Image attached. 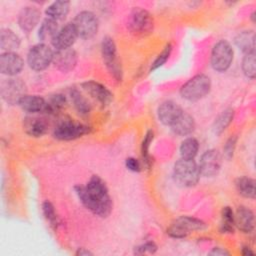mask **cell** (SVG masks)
<instances>
[{"label": "cell", "mask_w": 256, "mask_h": 256, "mask_svg": "<svg viewBox=\"0 0 256 256\" xmlns=\"http://www.w3.org/2000/svg\"><path fill=\"white\" fill-rule=\"evenodd\" d=\"M26 95V85L20 78H8L1 84V96L9 105L19 104V101Z\"/></svg>", "instance_id": "8fae6325"}, {"label": "cell", "mask_w": 256, "mask_h": 256, "mask_svg": "<svg viewBox=\"0 0 256 256\" xmlns=\"http://www.w3.org/2000/svg\"><path fill=\"white\" fill-rule=\"evenodd\" d=\"M234 117V111L231 108H227L222 111L215 119L213 123V132L217 135H220L227 127L231 124Z\"/></svg>", "instance_id": "83f0119b"}, {"label": "cell", "mask_w": 256, "mask_h": 256, "mask_svg": "<svg viewBox=\"0 0 256 256\" xmlns=\"http://www.w3.org/2000/svg\"><path fill=\"white\" fill-rule=\"evenodd\" d=\"M222 221L220 225V232L221 233H233L234 231V212L229 207H223L222 213H221Z\"/></svg>", "instance_id": "4dcf8cb0"}, {"label": "cell", "mask_w": 256, "mask_h": 256, "mask_svg": "<svg viewBox=\"0 0 256 256\" xmlns=\"http://www.w3.org/2000/svg\"><path fill=\"white\" fill-rule=\"evenodd\" d=\"M125 165L128 170L133 171V172H139L141 170L140 162L136 158H133V157L127 158L125 161Z\"/></svg>", "instance_id": "f35d334b"}, {"label": "cell", "mask_w": 256, "mask_h": 256, "mask_svg": "<svg viewBox=\"0 0 256 256\" xmlns=\"http://www.w3.org/2000/svg\"><path fill=\"white\" fill-rule=\"evenodd\" d=\"M236 142H237V137L236 136H231L225 143L224 147H223V152H224V156L227 159H231L233 157L234 151H235V147H236Z\"/></svg>", "instance_id": "74e56055"}, {"label": "cell", "mask_w": 256, "mask_h": 256, "mask_svg": "<svg viewBox=\"0 0 256 256\" xmlns=\"http://www.w3.org/2000/svg\"><path fill=\"white\" fill-rule=\"evenodd\" d=\"M54 52L45 43H38L30 48L27 54V63L34 71L45 70L53 62Z\"/></svg>", "instance_id": "52a82bcc"}, {"label": "cell", "mask_w": 256, "mask_h": 256, "mask_svg": "<svg viewBox=\"0 0 256 256\" xmlns=\"http://www.w3.org/2000/svg\"><path fill=\"white\" fill-rule=\"evenodd\" d=\"M23 129L31 137H41L48 131V123L44 118L28 116L23 119Z\"/></svg>", "instance_id": "44dd1931"}, {"label": "cell", "mask_w": 256, "mask_h": 256, "mask_svg": "<svg viewBox=\"0 0 256 256\" xmlns=\"http://www.w3.org/2000/svg\"><path fill=\"white\" fill-rule=\"evenodd\" d=\"M154 138V133L152 130H148L144 136V139L142 141L141 145V152H142V157L144 159V163L147 166H150L151 164V157L149 155V147L151 142L153 141Z\"/></svg>", "instance_id": "d590c367"}, {"label": "cell", "mask_w": 256, "mask_h": 256, "mask_svg": "<svg viewBox=\"0 0 256 256\" xmlns=\"http://www.w3.org/2000/svg\"><path fill=\"white\" fill-rule=\"evenodd\" d=\"M242 71L244 75L250 79H254L256 75V66H255V52L246 53L242 60Z\"/></svg>", "instance_id": "1f68e13d"}, {"label": "cell", "mask_w": 256, "mask_h": 256, "mask_svg": "<svg viewBox=\"0 0 256 256\" xmlns=\"http://www.w3.org/2000/svg\"><path fill=\"white\" fill-rule=\"evenodd\" d=\"M21 109L28 113H49L47 100L38 95H25L21 98L18 104Z\"/></svg>", "instance_id": "d6986e66"}, {"label": "cell", "mask_w": 256, "mask_h": 256, "mask_svg": "<svg viewBox=\"0 0 256 256\" xmlns=\"http://www.w3.org/2000/svg\"><path fill=\"white\" fill-rule=\"evenodd\" d=\"M41 12L33 6H26L21 9L18 15V25L24 33H30L39 23Z\"/></svg>", "instance_id": "e0dca14e"}, {"label": "cell", "mask_w": 256, "mask_h": 256, "mask_svg": "<svg viewBox=\"0 0 256 256\" xmlns=\"http://www.w3.org/2000/svg\"><path fill=\"white\" fill-rule=\"evenodd\" d=\"M206 227L205 222L202 220L191 217L181 216L177 218L167 229V234L172 238H184L193 231L203 230Z\"/></svg>", "instance_id": "ba28073f"}, {"label": "cell", "mask_w": 256, "mask_h": 256, "mask_svg": "<svg viewBox=\"0 0 256 256\" xmlns=\"http://www.w3.org/2000/svg\"><path fill=\"white\" fill-rule=\"evenodd\" d=\"M209 255L225 256V255H230V253H229L226 249H223V248H221V247H215V248H213V249L209 252Z\"/></svg>", "instance_id": "ab89813d"}, {"label": "cell", "mask_w": 256, "mask_h": 256, "mask_svg": "<svg viewBox=\"0 0 256 256\" xmlns=\"http://www.w3.org/2000/svg\"><path fill=\"white\" fill-rule=\"evenodd\" d=\"M72 23L77 31L78 37L84 40L94 37L99 28V20L97 16L93 12L87 10L79 12Z\"/></svg>", "instance_id": "9c48e42d"}, {"label": "cell", "mask_w": 256, "mask_h": 256, "mask_svg": "<svg viewBox=\"0 0 256 256\" xmlns=\"http://www.w3.org/2000/svg\"><path fill=\"white\" fill-rule=\"evenodd\" d=\"M127 27L133 35L147 36L154 29V20L147 10L141 7H135L128 16Z\"/></svg>", "instance_id": "277c9868"}, {"label": "cell", "mask_w": 256, "mask_h": 256, "mask_svg": "<svg viewBox=\"0 0 256 256\" xmlns=\"http://www.w3.org/2000/svg\"><path fill=\"white\" fill-rule=\"evenodd\" d=\"M83 90L88 93L93 99L99 102L102 106H106L111 103L113 99V94L111 91L97 81H86L81 84Z\"/></svg>", "instance_id": "9a60e30c"}, {"label": "cell", "mask_w": 256, "mask_h": 256, "mask_svg": "<svg viewBox=\"0 0 256 256\" xmlns=\"http://www.w3.org/2000/svg\"><path fill=\"white\" fill-rule=\"evenodd\" d=\"M198 150H199V143L197 139L193 137H188L184 139L179 148L181 158H186V159H194L198 153Z\"/></svg>", "instance_id": "f546056e"}, {"label": "cell", "mask_w": 256, "mask_h": 256, "mask_svg": "<svg viewBox=\"0 0 256 256\" xmlns=\"http://www.w3.org/2000/svg\"><path fill=\"white\" fill-rule=\"evenodd\" d=\"M78 61V55L76 51L72 48L56 50L54 52L53 57V64L54 66L62 71V72H69L75 68Z\"/></svg>", "instance_id": "2e32d148"}, {"label": "cell", "mask_w": 256, "mask_h": 256, "mask_svg": "<svg viewBox=\"0 0 256 256\" xmlns=\"http://www.w3.org/2000/svg\"><path fill=\"white\" fill-rule=\"evenodd\" d=\"M24 67V60L15 52H3L0 55V72L13 77L19 74Z\"/></svg>", "instance_id": "4fadbf2b"}, {"label": "cell", "mask_w": 256, "mask_h": 256, "mask_svg": "<svg viewBox=\"0 0 256 256\" xmlns=\"http://www.w3.org/2000/svg\"><path fill=\"white\" fill-rule=\"evenodd\" d=\"M42 211H43V214H44L46 220L50 223V225L52 227H54L56 229L60 222H59V218L56 214V211H55V208H54L53 204L49 201L43 202Z\"/></svg>", "instance_id": "836d02e7"}, {"label": "cell", "mask_w": 256, "mask_h": 256, "mask_svg": "<svg viewBox=\"0 0 256 256\" xmlns=\"http://www.w3.org/2000/svg\"><path fill=\"white\" fill-rule=\"evenodd\" d=\"M170 127H171V130L176 135L187 136L194 131L195 121L190 114L183 111V113L174 121V123Z\"/></svg>", "instance_id": "7402d4cb"}, {"label": "cell", "mask_w": 256, "mask_h": 256, "mask_svg": "<svg viewBox=\"0 0 256 256\" xmlns=\"http://www.w3.org/2000/svg\"><path fill=\"white\" fill-rule=\"evenodd\" d=\"M21 44L20 37L11 29L2 28L0 31V48L4 52H13Z\"/></svg>", "instance_id": "603a6c76"}, {"label": "cell", "mask_w": 256, "mask_h": 256, "mask_svg": "<svg viewBox=\"0 0 256 256\" xmlns=\"http://www.w3.org/2000/svg\"><path fill=\"white\" fill-rule=\"evenodd\" d=\"M78 37L77 31L73 25V23H67L63 27H61L54 38L52 39L51 43L56 50L67 49L71 48V46L75 43Z\"/></svg>", "instance_id": "5bb4252c"}, {"label": "cell", "mask_w": 256, "mask_h": 256, "mask_svg": "<svg viewBox=\"0 0 256 256\" xmlns=\"http://www.w3.org/2000/svg\"><path fill=\"white\" fill-rule=\"evenodd\" d=\"M75 254L77 256H87V255H93V253L91 251H89L86 248H78L77 251L75 252Z\"/></svg>", "instance_id": "60d3db41"}, {"label": "cell", "mask_w": 256, "mask_h": 256, "mask_svg": "<svg viewBox=\"0 0 256 256\" xmlns=\"http://www.w3.org/2000/svg\"><path fill=\"white\" fill-rule=\"evenodd\" d=\"M172 45L171 43H168L165 45V47L163 48V50L157 55V57L155 58V60L152 62L151 67H150V71H154L158 68H160L161 66H163L167 60L169 59L171 52H172Z\"/></svg>", "instance_id": "e575fe53"}, {"label": "cell", "mask_w": 256, "mask_h": 256, "mask_svg": "<svg viewBox=\"0 0 256 256\" xmlns=\"http://www.w3.org/2000/svg\"><path fill=\"white\" fill-rule=\"evenodd\" d=\"M101 55L103 62L116 81H121L123 76V70L121 63L117 55V47L113 38L106 36L101 42Z\"/></svg>", "instance_id": "5b68a950"}, {"label": "cell", "mask_w": 256, "mask_h": 256, "mask_svg": "<svg viewBox=\"0 0 256 256\" xmlns=\"http://www.w3.org/2000/svg\"><path fill=\"white\" fill-rule=\"evenodd\" d=\"M75 192L80 202L93 214L105 218L112 211V199L105 182L93 175L85 186H75Z\"/></svg>", "instance_id": "6da1fadb"}, {"label": "cell", "mask_w": 256, "mask_h": 256, "mask_svg": "<svg viewBox=\"0 0 256 256\" xmlns=\"http://www.w3.org/2000/svg\"><path fill=\"white\" fill-rule=\"evenodd\" d=\"M234 223H235V226H237V228L242 232L244 233L252 232L255 224L253 211L245 206L238 207L236 213L234 214Z\"/></svg>", "instance_id": "ffe728a7"}, {"label": "cell", "mask_w": 256, "mask_h": 256, "mask_svg": "<svg viewBox=\"0 0 256 256\" xmlns=\"http://www.w3.org/2000/svg\"><path fill=\"white\" fill-rule=\"evenodd\" d=\"M70 98L75 109L79 114L88 115L90 113L91 105L89 104L87 99L77 89H72L70 91Z\"/></svg>", "instance_id": "f1b7e54d"}, {"label": "cell", "mask_w": 256, "mask_h": 256, "mask_svg": "<svg viewBox=\"0 0 256 256\" xmlns=\"http://www.w3.org/2000/svg\"><path fill=\"white\" fill-rule=\"evenodd\" d=\"M48 102V106H49V113L50 114H54L60 110H62L66 104H67V99L63 94L57 93V94H53L49 97V99L47 100Z\"/></svg>", "instance_id": "d6a6232c"}, {"label": "cell", "mask_w": 256, "mask_h": 256, "mask_svg": "<svg viewBox=\"0 0 256 256\" xmlns=\"http://www.w3.org/2000/svg\"><path fill=\"white\" fill-rule=\"evenodd\" d=\"M234 52L232 46L226 40L218 41L212 48L210 63L217 72H225L232 64Z\"/></svg>", "instance_id": "8992f818"}, {"label": "cell", "mask_w": 256, "mask_h": 256, "mask_svg": "<svg viewBox=\"0 0 256 256\" xmlns=\"http://www.w3.org/2000/svg\"><path fill=\"white\" fill-rule=\"evenodd\" d=\"M251 18H252V21H253V22H255V12H253V13H252Z\"/></svg>", "instance_id": "7bdbcfd3"}, {"label": "cell", "mask_w": 256, "mask_h": 256, "mask_svg": "<svg viewBox=\"0 0 256 256\" xmlns=\"http://www.w3.org/2000/svg\"><path fill=\"white\" fill-rule=\"evenodd\" d=\"M200 171L198 164L194 159H179L173 167L174 181L183 187H192L196 185L200 179Z\"/></svg>", "instance_id": "7a4b0ae2"}, {"label": "cell", "mask_w": 256, "mask_h": 256, "mask_svg": "<svg viewBox=\"0 0 256 256\" xmlns=\"http://www.w3.org/2000/svg\"><path fill=\"white\" fill-rule=\"evenodd\" d=\"M235 45L244 53L255 52V33L252 30H246L238 33L234 39Z\"/></svg>", "instance_id": "cb8c5ba5"}, {"label": "cell", "mask_w": 256, "mask_h": 256, "mask_svg": "<svg viewBox=\"0 0 256 256\" xmlns=\"http://www.w3.org/2000/svg\"><path fill=\"white\" fill-rule=\"evenodd\" d=\"M91 128L85 124L74 122L71 120H65L59 123L54 131V138L61 141H70L78 139L90 132Z\"/></svg>", "instance_id": "30bf717a"}, {"label": "cell", "mask_w": 256, "mask_h": 256, "mask_svg": "<svg viewBox=\"0 0 256 256\" xmlns=\"http://www.w3.org/2000/svg\"><path fill=\"white\" fill-rule=\"evenodd\" d=\"M58 24L57 21L51 19V18H45L42 23L40 24V27L38 29V38L42 42L46 41H52L56 33L58 32Z\"/></svg>", "instance_id": "484cf974"}, {"label": "cell", "mask_w": 256, "mask_h": 256, "mask_svg": "<svg viewBox=\"0 0 256 256\" xmlns=\"http://www.w3.org/2000/svg\"><path fill=\"white\" fill-rule=\"evenodd\" d=\"M235 187L237 192L243 197L255 198V180L253 178L247 176L238 177L235 180Z\"/></svg>", "instance_id": "4316f807"}, {"label": "cell", "mask_w": 256, "mask_h": 256, "mask_svg": "<svg viewBox=\"0 0 256 256\" xmlns=\"http://www.w3.org/2000/svg\"><path fill=\"white\" fill-rule=\"evenodd\" d=\"M157 251V245L153 241H147L134 249V253L137 255H143V254H153Z\"/></svg>", "instance_id": "8d00e7d4"}, {"label": "cell", "mask_w": 256, "mask_h": 256, "mask_svg": "<svg viewBox=\"0 0 256 256\" xmlns=\"http://www.w3.org/2000/svg\"><path fill=\"white\" fill-rule=\"evenodd\" d=\"M182 113L183 109L180 107V105L172 100L162 102L157 110L159 121L167 126H171Z\"/></svg>", "instance_id": "ac0fdd59"}, {"label": "cell", "mask_w": 256, "mask_h": 256, "mask_svg": "<svg viewBox=\"0 0 256 256\" xmlns=\"http://www.w3.org/2000/svg\"><path fill=\"white\" fill-rule=\"evenodd\" d=\"M241 253L243 254V255H254V252L249 248V247H247V246H245V247H243L242 248V251H241Z\"/></svg>", "instance_id": "b9f144b4"}, {"label": "cell", "mask_w": 256, "mask_h": 256, "mask_svg": "<svg viewBox=\"0 0 256 256\" xmlns=\"http://www.w3.org/2000/svg\"><path fill=\"white\" fill-rule=\"evenodd\" d=\"M211 90L210 77L205 74H197L190 78L180 88V95L183 99L195 102L203 99Z\"/></svg>", "instance_id": "3957f363"}, {"label": "cell", "mask_w": 256, "mask_h": 256, "mask_svg": "<svg viewBox=\"0 0 256 256\" xmlns=\"http://www.w3.org/2000/svg\"><path fill=\"white\" fill-rule=\"evenodd\" d=\"M70 2L69 1H55L47 6L45 9V14L48 18L55 21L64 20L69 13Z\"/></svg>", "instance_id": "d4e9b609"}, {"label": "cell", "mask_w": 256, "mask_h": 256, "mask_svg": "<svg viewBox=\"0 0 256 256\" xmlns=\"http://www.w3.org/2000/svg\"><path fill=\"white\" fill-rule=\"evenodd\" d=\"M222 165V155L216 149L205 151L199 162L200 174L205 177H213L218 174Z\"/></svg>", "instance_id": "7c38bea8"}]
</instances>
